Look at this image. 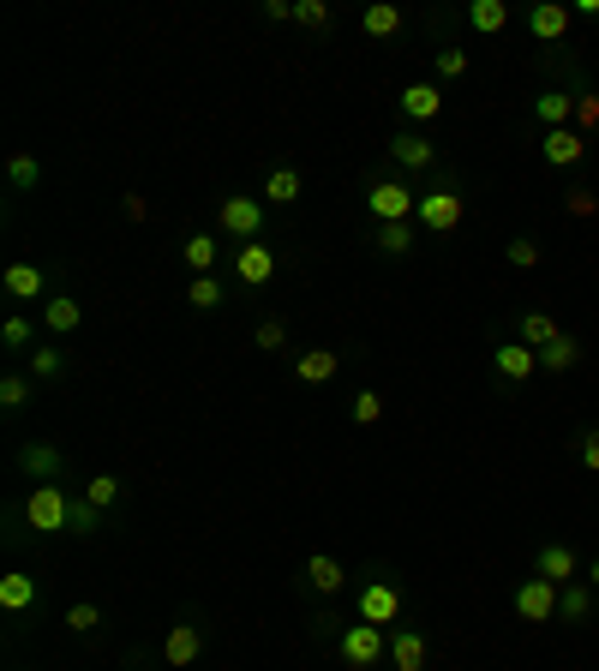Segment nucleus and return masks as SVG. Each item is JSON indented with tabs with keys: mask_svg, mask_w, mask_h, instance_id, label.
Segmentation results:
<instances>
[{
	"mask_svg": "<svg viewBox=\"0 0 599 671\" xmlns=\"http://www.w3.org/2000/svg\"><path fill=\"white\" fill-rule=\"evenodd\" d=\"M468 222V193L456 181L431 186V193H419V210H414V228L419 234H456V228Z\"/></svg>",
	"mask_w": 599,
	"mask_h": 671,
	"instance_id": "obj_1",
	"label": "nucleus"
},
{
	"mask_svg": "<svg viewBox=\"0 0 599 671\" xmlns=\"http://www.w3.org/2000/svg\"><path fill=\"white\" fill-rule=\"evenodd\" d=\"M366 210H372V222H414L419 193L396 174H378V181H366Z\"/></svg>",
	"mask_w": 599,
	"mask_h": 671,
	"instance_id": "obj_2",
	"label": "nucleus"
},
{
	"mask_svg": "<svg viewBox=\"0 0 599 671\" xmlns=\"http://www.w3.org/2000/svg\"><path fill=\"white\" fill-rule=\"evenodd\" d=\"M24 522L36 528V534H67L72 528V498L60 479H48V486H36L31 498H24Z\"/></svg>",
	"mask_w": 599,
	"mask_h": 671,
	"instance_id": "obj_3",
	"label": "nucleus"
},
{
	"mask_svg": "<svg viewBox=\"0 0 599 671\" xmlns=\"http://www.w3.org/2000/svg\"><path fill=\"white\" fill-rule=\"evenodd\" d=\"M336 653H342V666L372 671L378 660H390V629L384 624H348V629H342V641H336Z\"/></svg>",
	"mask_w": 599,
	"mask_h": 671,
	"instance_id": "obj_4",
	"label": "nucleus"
},
{
	"mask_svg": "<svg viewBox=\"0 0 599 671\" xmlns=\"http://www.w3.org/2000/svg\"><path fill=\"white\" fill-rule=\"evenodd\" d=\"M216 222H222V234L228 240H264V222H270V210H264V198H252V193H228L222 198V210H216Z\"/></svg>",
	"mask_w": 599,
	"mask_h": 671,
	"instance_id": "obj_5",
	"label": "nucleus"
},
{
	"mask_svg": "<svg viewBox=\"0 0 599 671\" xmlns=\"http://www.w3.org/2000/svg\"><path fill=\"white\" fill-rule=\"evenodd\" d=\"M557 581H545V576H521L516 581V617H528V624H552L557 617Z\"/></svg>",
	"mask_w": 599,
	"mask_h": 671,
	"instance_id": "obj_6",
	"label": "nucleus"
},
{
	"mask_svg": "<svg viewBox=\"0 0 599 671\" xmlns=\"http://www.w3.org/2000/svg\"><path fill=\"white\" fill-rule=\"evenodd\" d=\"M396 617H402V588H396V581H384V576H372L360 588V624H384L390 629Z\"/></svg>",
	"mask_w": 599,
	"mask_h": 671,
	"instance_id": "obj_7",
	"label": "nucleus"
},
{
	"mask_svg": "<svg viewBox=\"0 0 599 671\" xmlns=\"http://www.w3.org/2000/svg\"><path fill=\"white\" fill-rule=\"evenodd\" d=\"M276 276V246L270 240H246V246L234 252V282L240 288H264Z\"/></svg>",
	"mask_w": 599,
	"mask_h": 671,
	"instance_id": "obj_8",
	"label": "nucleus"
},
{
	"mask_svg": "<svg viewBox=\"0 0 599 671\" xmlns=\"http://www.w3.org/2000/svg\"><path fill=\"white\" fill-rule=\"evenodd\" d=\"M569 24H576V7H564V0H540V7L528 12V36H533V43H564Z\"/></svg>",
	"mask_w": 599,
	"mask_h": 671,
	"instance_id": "obj_9",
	"label": "nucleus"
},
{
	"mask_svg": "<svg viewBox=\"0 0 599 671\" xmlns=\"http://www.w3.org/2000/svg\"><path fill=\"white\" fill-rule=\"evenodd\" d=\"M0 288H7V300L31 306V300H48V270L43 264H7V270H0Z\"/></svg>",
	"mask_w": 599,
	"mask_h": 671,
	"instance_id": "obj_10",
	"label": "nucleus"
},
{
	"mask_svg": "<svg viewBox=\"0 0 599 671\" xmlns=\"http://www.w3.org/2000/svg\"><path fill=\"white\" fill-rule=\"evenodd\" d=\"M390 162L407 169V174H419V169H431V162H438V144H431L426 132H414V126H407V132L390 138Z\"/></svg>",
	"mask_w": 599,
	"mask_h": 671,
	"instance_id": "obj_11",
	"label": "nucleus"
},
{
	"mask_svg": "<svg viewBox=\"0 0 599 671\" xmlns=\"http://www.w3.org/2000/svg\"><path fill=\"white\" fill-rule=\"evenodd\" d=\"M533 576H545V581H557V588H569V581L581 576V558L564 546V540H552V546L533 552Z\"/></svg>",
	"mask_w": 599,
	"mask_h": 671,
	"instance_id": "obj_12",
	"label": "nucleus"
},
{
	"mask_svg": "<svg viewBox=\"0 0 599 671\" xmlns=\"http://www.w3.org/2000/svg\"><path fill=\"white\" fill-rule=\"evenodd\" d=\"M540 150H545L552 169H576V162L588 157V132H581V126H557V132L540 138Z\"/></svg>",
	"mask_w": 599,
	"mask_h": 671,
	"instance_id": "obj_13",
	"label": "nucleus"
},
{
	"mask_svg": "<svg viewBox=\"0 0 599 671\" xmlns=\"http://www.w3.org/2000/svg\"><path fill=\"white\" fill-rule=\"evenodd\" d=\"M492 366H498V378H504V384H528V378L540 372V354H533L528 342H498Z\"/></svg>",
	"mask_w": 599,
	"mask_h": 671,
	"instance_id": "obj_14",
	"label": "nucleus"
},
{
	"mask_svg": "<svg viewBox=\"0 0 599 671\" xmlns=\"http://www.w3.org/2000/svg\"><path fill=\"white\" fill-rule=\"evenodd\" d=\"M204 653V629L198 624H174L169 641H162V660H169V671H193Z\"/></svg>",
	"mask_w": 599,
	"mask_h": 671,
	"instance_id": "obj_15",
	"label": "nucleus"
},
{
	"mask_svg": "<svg viewBox=\"0 0 599 671\" xmlns=\"http://www.w3.org/2000/svg\"><path fill=\"white\" fill-rule=\"evenodd\" d=\"M60 467H67V455H60L55 444H19V474H31L36 486H48V479H60Z\"/></svg>",
	"mask_w": 599,
	"mask_h": 671,
	"instance_id": "obj_16",
	"label": "nucleus"
},
{
	"mask_svg": "<svg viewBox=\"0 0 599 671\" xmlns=\"http://www.w3.org/2000/svg\"><path fill=\"white\" fill-rule=\"evenodd\" d=\"M426 660H431V648H426L419 629H407V624L390 629V666L396 671H426Z\"/></svg>",
	"mask_w": 599,
	"mask_h": 671,
	"instance_id": "obj_17",
	"label": "nucleus"
},
{
	"mask_svg": "<svg viewBox=\"0 0 599 671\" xmlns=\"http://www.w3.org/2000/svg\"><path fill=\"white\" fill-rule=\"evenodd\" d=\"M84 324V306L72 294H48L43 300V336H72Z\"/></svg>",
	"mask_w": 599,
	"mask_h": 671,
	"instance_id": "obj_18",
	"label": "nucleus"
},
{
	"mask_svg": "<svg viewBox=\"0 0 599 671\" xmlns=\"http://www.w3.org/2000/svg\"><path fill=\"white\" fill-rule=\"evenodd\" d=\"M43 600V588H36V576H24V569H12V576H0V612H31V605Z\"/></svg>",
	"mask_w": 599,
	"mask_h": 671,
	"instance_id": "obj_19",
	"label": "nucleus"
},
{
	"mask_svg": "<svg viewBox=\"0 0 599 671\" xmlns=\"http://www.w3.org/2000/svg\"><path fill=\"white\" fill-rule=\"evenodd\" d=\"M216 258H222L216 234H186V240H181V264H186L193 276H216Z\"/></svg>",
	"mask_w": 599,
	"mask_h": 671,
	"instance_id": "obj_20",
	"label": "nucleus"
},
{
	"mask_svg": "<svg viewBox=\"0 0 599 671\" xmlns=\"http://www.w3.org/2000/svg\"><path fill=\"white\" fill-rule=\"evenodd\" d=\"M438 108H444V91H438V84H407V91H402V114H407L414 126L438 120Z\"/></svg>",
	"mask_w": 599,
	"mask_h": 671,
	"instance_id": "obj_21",
	"label": "nucleus"
},
{
	"mask_svg": "<svg viewBox=\"0 0 599 671\" xmlns=\"http://www.w3.org/2000/svg\"><path fill=\"white\" fill-rule=\"evenodd\" d=\"M360 24H366V36H372V43H390V36H402V7H390V0H372V7L360 12Z\"/></svg>",
	"mask_w": 599,
	"mask_h": 671,
	"instance_id": "obj_22",
	"label": "nucleus"
},
{
	"mask_svg": "<svg viewBox=\"0 0 599 671\" xmlns=\"http://www.w3.org/2000/svg\"><path fill=\"white\" fill-rule=\"evenodd\" d=\"M533 120H545L557 132V126L576 120V91H540L533 96Z\"/></svg>",
	"mask_w": 599,
	"mask_h": 671,
	"instance_id": "obj_23",
	"label": "nucleus"
},
{
	"mask_svg": "<svg viewBox=\"0 0 599 671\" xmlns=\"http://www.w3.org/2000/svg\"><path fill=\"white\" fill-rule=\"evenodd\" d=\"M342 581H348V569L330 558V552H312V558H306V588L312 593H342Z\"/></svg>",
	"mask_w": 599,
	"mask_h": 671,
	"instance_id": "obj_24",
	"label": "nucleus"
},
{
	"mask_svg": "<svg viewBox=\"0 0 599 671\" xmlns=\"http://www.w3.org/2000/svg\"><path fill=\"white\" fill-rule=\"evenodd\" d=\"M557 336H564V324H557L552 312H521L516 319V342H528L533 354H540L545 342H557Z\"/></svg>",
	"mask_w": 599,
	"mask_h": 671,
	"instance_id": "obj_25",
	"label": "nucleus"
},
{
	"mask_svg": "<svg viewBox=\"0 0 599 671\" xmlns=\"http://www.w3.org/2000/svg\"><path fill=\"white\" fill-rule=\"evenodd\" d=\"M419 228L414 222H372V246L384 252V258H402V252H414Z\"/></svg>",
	"mask_w": 599,
	"mask_h": 671,
	"instance_id": "obj_26",
	"label": "nucleus"
},
{
	"mask_svg": "<svg viewBox=\"0 0 599 671\" xmlns=\"http://www.w3.org/2000/svg\"><path fill=\"white\" fill-rule=\"evenodd\" d=\"M300 193H306V181H300V169H270L264 174V205H300Z\"/></svg>",
	"mask_w": 599,
	"mask_h": 671,
	"instance_id": "obj_27",
	"label": "nucleus"
},
{
	"mask_svg": "<svg viewBox=\"0 0 599 671\" xmlns=\"http://www.w3.org/2000/svg\"><path fill=\"white\" fill-rule=\"evenodd\" d=\"M336 354H330V348H306L300 354V360H295V378H300V384H330V378H336Z\"/></svg>",
	"mask_w": 599,
	"mask_h": 671,
	"instance_id": "obj_28",
	"label": "nucleus"
},
{
	"mask_svg": "<svg viewBox=\"0 0 599 671\" xmlns=\"http://www.w3.org/2000/svg\"><path fill=\"white\" fill-rule=\"evenodd\" d=\"M557 617H564V624H588L594 617V588L588 581H569V588L557 593Z\"/></svg>",
	"mask_w": 599,
	"mask_h": 671,
	"instance_id": "obj_29",
	"label": "nucleus"
},
{
	"mask_svg": "<svg viewBox=\"0 0 599 671\" xmlns=\"http://www.w3.org/2000/svg\"><path fill=\"white\" fill-rule=\"evenodd\" d=\"M504 24H509V7H504V0H468V31L498 36Z\"/></svg>",
	"mask_w": 599,
	"mask_h": 671,
	"instance_id": "obj_30",
	"label": "nucleus"
},
{
	"mask_svg": "<svg viewBox=\"0 0 599 671\" xmlns=\"http://www.w3.org/2000/svg\"><path fill=\"white\" fill-rule=\"evenodd\" d=\"M581 360V342L576 336H557V342H545V348H540V372H569V366H576Z\"/></svg>",
	"mask_w": 599,
	"mask_h": 671,
	"instance_id": "obj_31",
	"label": "nucleus"
},
{
	"mask_svg": "<svg viewBox=\"0 0 599 671\" xmlns=\"http://www.w3.org/2000/svg\"><path fill=\"white\" fill-rule=\"evenodd\" d=\"M60 372H67V354H60L55 342H36V348H31V378H36V384H55Z\"/></svg>",
	"mask_w": 599,
	"mask_h": 671,
	"instance_id": "obj_32",
	"label": "nucleus"
},
{
	"mask_svg": "<svg viewBox=\"0 0 599 671\" xmlns=\"http://www.w3.org/2000/svg\"><path fill=\"white\" fill-rule=\"evenodd\" d=\"M31 396H36V378H31V372H7V378H0V408L19 414Z\"/></svg>",
	"mask_w": 599,
	"mask_h": 671,
	"instance_id": "obj_33",
	"label": "nucleus"
},
{
	"mask_svg": "<svg viewBox=\"0 0 599 671\" xmlns=\"http://www.w3.org/2000/svg\"><path fill=\"white\" fill-rule=\"evenodd\" d=\"M222 294H228L222 276H193V282H186V300H193L198 312H216V306H222Z\"/></svg>",
	"mask_w": 599,
	"mask_h": 671,
	"instance_id": "obj_34",
	"label": "nucleus"
},
{
	"mask_svg": "<svg viewBox=\"0 0 599 671\" xmlns=\"http://www.w3.org/2000/svg\"><path fill=\"white\" fill-rule=\"evenodd\" d=\"M0 342H7L12 354H31V348H36V324L24 319V312H12V319L0 324Z\"/></svg>",
	"mask_w": 599,
	"mask_h": 671,
	"instance_id": "obj_35",
	"label": "nucleus"
},
{
	"mask_svg": "<svg viewBox=\"0 0 599 671\" xmlns=\"http://www.w3.org/2000/svg\"><path fill=\"white\" fill-rule=\"evenodd\" d=\"M7 181L19 186V193H31V186H43V162H36V157H12L7 162Z\"/></svg>",
	"mask_w": 599,
	"mask_h": 671,
	"instance_id": "obj_36",
	"label": "nucleus"
},
{
	"mask_svg": "<svg viewBox=\"0 0 599 671\" xmlns=\"http://www.w3.org/2000/svg\"><path fill=\"white\" fill-rule=\"evenodd\" d=\"M67 534H84V540L102 534V510L91 498H72V528H67Z\"/></svg>",
	"mask_w": 599,
	"mask_h": 671,
	"instance_id": "obj_37",
	"label": "nucleus"
},
{
	"mask_svg": "<svg viewBox=\"0 0 599 671\" xmlns=\"http://www.w3.org/2000/svg\"><path fill=\"white\" fill-rule=\"evenodd\" d=\"M252 348H258V354H276V348H288V324H283V319H264L258 331H252Z\"/></svg>",
	"mask_w": 599,
	"mask_h": 671,
	"instance_id": "obj_38",
	"label": "nucleus"
},
{
	"mask_svg": "<svg viewBox=\"0 0 599 671\" xmlns=\"http://www.w3.org/2000/svg\"><path fill=\"white\" fill-rule=\"evenodd\" d=\"M295 19L306 24V31H330V24H336V12H330L324 0H295Z\"/></svg>",
	"mask_w": 599,
	"mask_h": 671,
	"instance_id": "obj_39",
	"label": "nucleus"
},
{
	"mask_svg": "<svg viewBox=\"0 0 599 671\" xmlns=\"http://www.w3.org/2000/svg\"><path fill=\"white\" fill-rule=\"evenodd\" d=\"M84 498H91L96 510H108V504L120 498V479H114V474H91V479H84Z\"/></svg>",
	"mask_w": 599,
	"mask_h": 671,
	"instance_id": "obj_40",
	"label": "nucleus"
},
{
	"mask_svg": "<svg viewBox=\"0 0 599 671\" xmlns=\"http://www.w3.org/2000/svg\"><path fill=\"white\" fill-rule=\"evenodd\" d=\"M96 624H102V605H91V600L67 605V629H72V636H91Z\"/></svg>",
	"mask_w": 599,
	"mask_h": 671,
	"instance_id": "obj_41",
	"label": "nucleus"
},
{
	"mask_svg": "<svg viewBox=\"0 0 599 671\" xmlns=\"http://www.w3.org/2000/svg\"><path fill=\"white\" fill-rule=\"evenodd\" d=\"M504 258H509V270H533V264H540V240H528V234H521V240H509V246H504Z\"/></svg>",
	"mask_w": 599,
	"mask_h": 671,
	"instance_id": "obj_42",
	"label": "nucleus"
},
{
	"mask_svg": "<svg viewBox=\"0 0 599 671\" xmlns=\"http://www.w3.org/2000/svg\"><path fill=\"white\" fill-rule=\"evenodd\" d=\"M354 420L378 426V420H384V396H378V390H360V396H354Z\"/></svg>",
	"mask_w": 599,
	"mask_h": 671,
	"instance_id": "obj_43",
	"label": "nucleus"
},
{
	"mask_svg": "<svg viewBox=\"0 0 599 671\" xmlns=\"http://www.w3.org/2000/svg\"><path fill=\"white\" fill-rule=\"evenodd\" d=\"M438 79H468V48H438Z\"/></svg>",
	"mask_w": 599,
	"mask_h": 671,
	"instance_id": "obj_44",
	"label": "nucleus"
},
{
	"mask_svg": "<svg viewBox=\"0 0 599 671\" xmlns=\"http://www.w3.org/2000/svg\"><path fill=\"white\" fill-rule=\"evenodd\" d=\"M576 120L581 126H599V96L588 91V84H576Z\"/></svg>",
	"mask_w": 599,
	"mask_h": 671,
	"instance_id": "obj_45",
	"label": "nucleus"
},
{
	"mask_svg": "<svg viewBox=\"0 0 599 671\" xmlns=\"http://www.w3.org/2000/svg\"><path fill=\"white\" fill-rule=\"evenodd\" d=\"M581 467L599 474V426H581Z\"/></svg>",
	"mask_w": 599,
	"mask_h": 671,
	"instance_id": "obj_46",
	"label": "nucleus"
},
{
	"mask_svg": "<svg viewBox=\"0 0 599 671\" xmlns=\"http://www.w3.org/2000/svg\"><path fill=\"white\" fill-rule=\"evenodd\" d=\"M120 217H126V222H145V217H150V205H145L138 193H126V198H120Z\"/></svg>",
	"mask_w": 599,
	"mask_h": 671,
	"instance_id": "obj_47",
	"label": "nucleus"
},
{
	"mask_svg": "<svg viewBox=\"0 0 599 671\" xmlns=\"http://www.w3.org/2000/svg\"><path fill=\"white\" fill-rule=\"evenodd\" d=\"M264 19H270V24H288V19H295V0H264Z\"/></svg>",
	"mask_w": 599,
	"mask_h": 671,
	"instance_id": "obj_48",
	"label": "nucleus"
},
{
	"mask_svg": "<svg viewBox=\"0 0 599 671\" xmlns=\"http://www.w3.org/2000/svg\"><path fill=\"white\" fill-rule=\"evenodd\" d=\"M569 210H576V217H588V210H599V198H588V193H569Z\"/></svg>",
	"mask_w": 599,
	"mask_h": 671,
	"instance_id": "obj_49",
	"label": "nucleus"
},
{
	"mask_svg": "<svg viewBox=\"0 0 599 671\" xmlns=\"http://www.w3.org/2000/svg\"><path fill=\"white\" fill-rule=\"evenodd\" d=\"M588 588H599V558L588 564Z\"/></svg>",
	"mask_w": 599,
	"mask_h": 671,
	"instance_id": "obj_50",
	"label": "nucleus"
}]
</instances>
